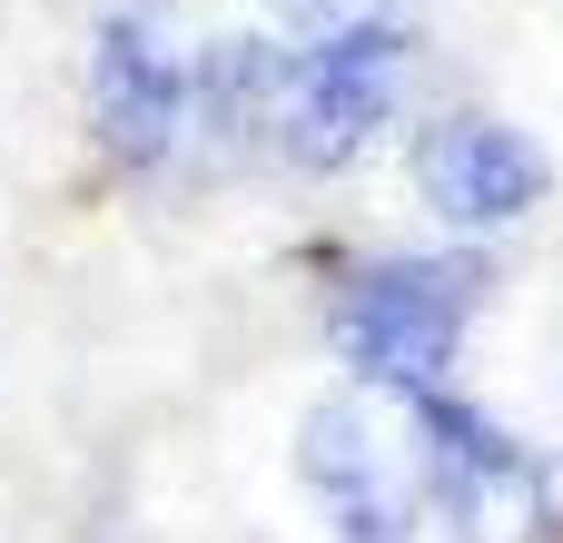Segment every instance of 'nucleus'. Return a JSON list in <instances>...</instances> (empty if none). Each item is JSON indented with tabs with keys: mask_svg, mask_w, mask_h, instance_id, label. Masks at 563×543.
Wrapping results in <instances>:
<instances>
[{
	"mask_svg": "<svg viewBox=\"0 0 563 543\" xmlns=\"http://www.w3.org/2000/svg\"><path fill=\"white\" fill-rule=\"evenodd\" d=\"M267 10L307 40H346V30H406L416 0H267Z\"/></svg>",
	"mask_w": 563,
	"mask_h": 543,
	"instance_id": "7",
	"label": "nucleus"
},
{
	"mask_svg": "<svg viewBox=\"0 0 563 543\" xmlns=\"http://www.w3.org/2000/svg\"><path fill=\"white\" fill-rule=\"evenodd\" d=\"M416 425H426V495L465 524V543H534L544 475H534V455L505 425H485L475 406H455L435 386L416 396Z\"/></svg>",
	"mask_w": 563,
	"mask_h": 543,
	"instance_id": "3",
	"label": "nucleus"
},
{
	"mask_svg": "<svg viewBox=\"0 0 563 543\" xmlns=\"http://www.w3.org/2000/svg\"><path fill=\"white\" fill-rule=\"evenodd\" d=\"M297 475L327 505L336 543H416L426 514V425L416 396L396 386H346L307 415L297 435Z\"/></svg>",
	"mask_w": 563,
	"mask_h": 543,
	"instance_id": "1",
	"label": "nucleus"
},
{
	"mask_svg": "<svg viewBox=\"0 0 563 543\" xmlns=\"http://www.w3.org/2000/svg\"><path fill=\"white\" fill-rule=\"evenodd\" d=\"M396 79H406V30H346V40H317L297 69H287V148L307 168H346L386 109H396Z\"/></svg>",
	"mask_w": 563,
	"mask_h": 543,
	"instance_id": "4",
	"label": "nucleus"
},
{
	"mask_svg": "<svg viewBox=\"0 0 563 543\" xmlns=\"http://www.w3.org/2000/svg\"><path fill=\"white\" fill-rule=\"evenodd\" d=\"M416 188L445 228H505L544 198V148L505 119H435L416 138Z\"/></svg>",
	"mask_w": 563,
	"mask_h": 543,
	"instance_id": "6",
	"label": "nucleus"
},
{
	"mask_svg": "<svg viewBox=\"0 0 563 543\" xmlns=\"http://www.w3.org/2000/svg\"><path fill=\"white\" fill-rule=\"evenodd\" d=\"M475 257H396L376 277L346 287L336 307V346L366 386H396V396H426L445 366H455V336H465V307H475Z\"/></svg>",
	"mask_w": 563,
	"mask_h": 543,
	"instance_id": "2",
	"label": "nucleus"
},
{
	"mask_svg": "<svg viewBox=\"0 0 563 543\" xmlns=\"http://www.w3.org/2000/svg\"><path fill=\"white\" fill-rule=\"evenodd\" d=\"M178 129H188V49L158 0H129L99 20V138L129 168H148L168 158Z\"/></svg>",
	"mask_w": 563,
	"mask_h": 543,
	"instance_id": "5",
	"label": "nucleus"
}]
</instances>
